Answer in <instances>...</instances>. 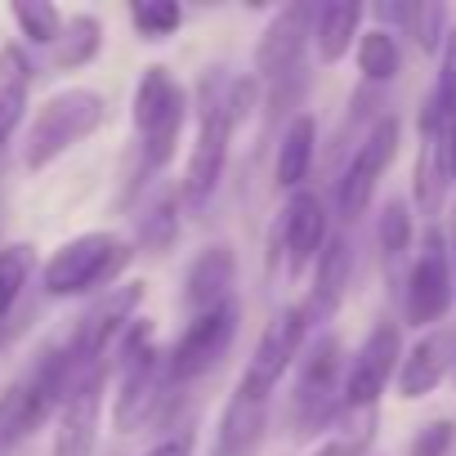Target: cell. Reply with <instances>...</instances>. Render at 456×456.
Here are the masks:
<instances>
[{
  "mask_svg": "<svg viewBox=\"0 0 456 456\" xmlns=\"http://www.w3.org/2000/svg\"><path fill=\"white\" fill-rule=\"evenodd\" d=\"M447 251H452V273H456V228H452V238H447Z\"/></svg>",
  "mask_w": 456,
  "mask_h": 456,
  "instance_id": "d590c367",
  "label": "cell"
},
{
  "mask_svg": "<svg viewBox=\"0 0 456 456\" xmlns=\"http://www.w3.org/2000/svg\"><path fill=\"white\" fill-rule=\"evenodd\" d=\"M452 443H456V420L438 416V420H429V425H420L411 434V443H407L403 456H447Z\"/></svg>",
  "mask_w": 456,
  "mask_h": 456,
  "instance_id": "d6a6232c",
  "label": "cell"
},
{
  "mask_svg": "<svg viewBox=\"0 0 456 456\" xmlns=\"http://www.w3.org/2000/svg\"><path fill=\"white\" fill-rule=\"evenodd\" d=\"M429 103L438 108V117L447 126H456V28L447 32L443 50H438V81H434V94Z\"/></svg>",
  "mask_w": 456,
  "mask_h": 456,
  "instance_id": "1f68e13d",
  "label": "cell"
},
{
  "mask_svg": "<svg viewBox=\"0 0 456 456\" xmlns=\"http://www.w3.org/2000/svg\"><path fill=\"white\" fill-rule=\"evenodd\" d=\"M452 23H447V5H438V0H416V14H411V28L407 37L416 41L420 54H438L443 41H447Z\"/></svg>",
  "mask_w": 456,
  "mask_h": 456,
  "instance_id": "4dcf8cb0",
  "label": "cell"
},
{
  "mask_svg": "<svg viewBox=\"0 0 456 456\" xmlns=\"http://www.w3.org/2000/svg\"><path fill=\"white\" fill-rule=\"evenodd\" d=\"M362 5L358 0H327L318 5V19H314V50H318V63L322 68H336L349 50H354V37H362Z\"/></svg>",
  "mask_w": 456,
  "mask_h": 456,
  "instance_id": "ffe728a7",
  "label": "cell"
},
{
  "mask_svg": "<svg viewBox=\"0 0 456 456\" xmlns=\"http://www.w3.org/2000/svg\"><path fill=\"white\" fill-rule=\"evenodd\" d=\"M233 336H238V300H228V305H219L210 314L188 318L183 336L166 349V376H170V385H188V380L206 376L228 354Z\"/></svg>",
  "mask_w": 456,
  "mask_h": 456,
  "instance_id": "30bf717a",
  "label": "cell"
},
{
  "mask_svg": "<svg viewBox=\"0 0 456 456\" xmlns=\"http://www.w3.org/2000/svg\"><path fill=\"white\" fill-rule=\"evenodd\" d=\"M358 72L367 86H389L398 72H403V45L394 32L385 28H371L358 37Z\"/></svg>",
  "mask_w": 456,
  "mask_h": 456,
  "instance_id": "4316f807",
  "label": "cell"
},
{
  "mask_svg": "<svg viewBox=\"0 0 456 456\" xmlns=\"http://www.w3.org/2000/svg\"><path fill=\"white\" fill-rule=\"evenodd\" d=\"M0 340H5V336H0Z\"/></svg>",
  "mask_w": 456,
  "mask_h": 456,
  "instance_id": "74e56055",
  "label": "cell"
},
{
  "mask_svg": "<svg viewBox=\"0 0 456 456\" xmlns=\"http://www.w3.org/2000/svg\"><path fill=\"white\" fill-rule=\"evenodd\" d=\"M345 354L336 336H318L300 362L296 394H291V425L300 438L327 434L336 416L345 411Z\"/></svg>",
  "mask_w": 456,
  "mask_h": 456,
  "instance_id": "5b68a950",
  "label": "cell"
},
{
  "mask_svg": "<svg viewBox=\"0 0 456 456\" xmlns=\"http://www.w3.org/2000/svg\"><path fill=\"white\" fill-rule=\"evenodd\" d=\"M5 148H10V134H5V130H0V157H5Z\"/></svg>",
  "mask_w": 456,
  "mask_h": 456,
  "instance_id": "8d00e7d4",
  "label": "cell"
},
{
  "mask_svg": "<svg viewBox=\"0 0 456 456\" xmlns=\"http://www.w3.org/2000/svg\"><path fill=\"white\" fill-rule=\"evenodd\" d=\"M456 305V273H452V251L438 228H425L420 256L407 269V287H403V318L407 327L434 331V322H443Z\"/></svg>",
  "mask_w": 456,
  "mask_h": 456,
  "instance_id": "8992f818",
  "label": "cell"
},
{
  "mask_svg": "<svg viewBox=\"0 0 456 456\" xmlns=\"http://www.w3.org/2000/svg\"><path fill=\"white\" fill-rule=\"evenodd\" d=\"M309 331H314V327H309V318H305L300 305L278 309V314L265 322V331H260V340H256V354L247 358V371H242L238 385H242L247 394L269 398V394L278 389V380L296 367V358H300Z\"/></svg>",
  "mask_w": 456,
  "mask_h": 456,
  "instance_id": "9c48e42d",
  "label": "cell"
},
{
  "mask_svg": "<svg viewBox=\"0 0 456 456\" xmlns=\"http://www.w3.org/2000/svg\"><path fill=\"white\" fill-rule=\"evenodd\" d=\"M228 86H233V77H219V72H206L197 81V139H192L188 170L179 183L188 206H201L224 179L228 143H233V130H238L233 103H228Z\"/></svg>",
  "mask_w": 456,
  "mask_h": 456,
  "instance_id": "3957f363",
  "label": "cell"
},
{
  "mask_svg": "<svg viewBox=\"0 0 456 456\" xmlns=\"http://www.w3.org/2000/svg\"><path fill=\"white\" fill-rule=\"evenodd\" d=\"M411 233H416V224H411V206L403 197H389L380 219H376V247H380V260L394 269L407 251H411Z\"/></svg>",
  "mask_w": 456,
  "mask_h": 456,
  "instance_id": "f1b7e54d",
  "label": "cell"
},
{
  "mask_svg": "<svg viewBox=\"0 0 456 456\" xmlns=\"http://www.w3.org/2000/svg\"><path fill=\"white\" fill-rule=\"evenodd\" d=\"M447 166H452V188H456V126L447 130Z\"/></svg>",
  "mask_w": 456,
  "mask_h": 456,
  "instance_id": "e575fe53",
  "label": "cell"
},
{
  "mask_svg": "<svg viewBox=\"0 0 456 456\" xmlns=\"http://www.w3.org/2000/svg\"><path fill=\"white\" fill-rule=\"evenodd\" d=\"M179 210H183V192L179 188H161L134 219V247H143V256H166L179 242Z\"/></svg>",
  "mask_w": 456,
  "mask_h": 456,
  "instance_id": "603a6c76",
  "label": "cell"
},
{
  "mask_svg": "<svg viewBox=\"0 0 456 456\" xmlns=\"http://www.w3.org/2000/svg\"><path fill=\"white\" fill-rule=\"evenodd\" d=\"M452 376H456V371H452Z\"/></svg>",
  "mask_w": 456,
  "mask_h": 456,
  "instance_id": "f35d334b",
  "label": "cell"
},
{
  "mask_svg": "<svg viewBox=\"0 0 456 456\" xmlns=\"http://www.w3.org/2000/svg\"><path fill=\"white\" fill-rule=\"evenodd\" d=\"M269 429V398L247 394L242 385L228 394L219 420H215V443L210 456H256Z\"/></svg>",
  "mask_w": 456,
  "mask_h": 456,
  "instance_id": "e0dca14e",
  "label": "cell"
},
{
  "mask_svg": "<svg viewBox=\"0 0 456 456\" xmlns=\"http://www.w3.org/2000/svg\"><path fill=\"white\" fill-rule=\"evenodd\" d=\"M28 103H32V59L23 45L5 41L0 45V130L10 139L28 121Z\"/></svg>",
  "mask_w": 456,
  "mask_h": 456,
  "instance_id": "7402d4cb",
  "label": "cell"
},
{
  "mask_svg": "<svg viewBox=\"0 0 456 456\" xmlns=\"http://www.w3.org/2000/svg\"><path fill=\"white\" fill-rule=\"evenodd\" d=\"M314 157H318V117L314 112H296L282 130V143H278V161H273V175H278V188L287 192H300L309 170H314Z\"/></svg>",
  "mask_w": 456,
  "mask_h": 456,
  "instance_id": "44dd1931",
  "label": "cell"
},
{
  "mask_svg": "<svg viewBox=\"0 0 456 456\" xmlns=\"http://www.w3.org/2000/svg\"><path fill=\"white\" fill-rule=\"evenodd\" d=\"M327 242H331V224H327L322 197L314 188L291 192L278 219V251H287V278H300L305 269H314Z\"/></svg>",
  "mask_w": 456,
  "mask_h": 456,
  "instance_id": "5bb4252c",
  "label": "cell"
},
{
  "mask_svg": "<svg viewBox=\"0 0 456 456\" xmlns=\"http://www.w3.org/2000/svg\"><path fill=\"white\" fill-rule=\"evenodd\" d=\"M314 19H318V5H305V0H296V5H287L269 19V28L260 32V45H256V81L287 86L300 77L305 50L314 41Z\"/></svg>",
  "mask_w": 456,
  "mask_h": 456,
  "instance_id": "7c38bea8",
  "label": "cell"
},
{
  "mask_svg": "<svg viewBox=\"0 0 456 456\" xmlns=\"http://www.w3.org/2000/svg\"><path fill=\"white\" fill-rule=\"evenodd\" d=\"M233 287H238V256L228 242H210L197 251V260L188 265L183 273V305L197 314H210L219 305L233 300Z\"/></svg>",
  "mask_w": 456,
  "mask_h": 456,
  "instance_id": "ac0fdd59",
  "label": "cell"
},
{
  "mask_svg": "<svg viewBox=\"0 0 456 456\" xmlns=\"http://www.w3.org/2000/svg\"><path fill=\"white\" fill-rule=\"evenodd\" d=\"M349 278H354V247L345 233H331V242L322 247L318 265H314V282H309V296L300 300L309 327H322L340 305H345V291H349Z\"/></svg>",
  "mask_w": 456,
  "mask_h": 456,
  "instance_id": "d6986e66",
  "label": "cell"
},
{
  "mask_svg": "<svg viewBox=\"0 0 456 456\" xmlns=\"http://www.w3.org/2000/svg\"><path fill=\"white\" fill-rule=\"evenodd\" d=\"M130 23L139 32V41H170L183 28V5L179 0H134L130 5Z\"/></svg>",
  "mask_w": 456,
  "mask_h": 456,
  "instance_id": "f546056e",
  "label": "cell"
},
{
  "mask_svg": "<svg viewBox=\"0 0 456 456\" xmlns=\"http://www.w3.org/2000/svg\"><path fill=\"white\" fill-rule=\"evenodd\" d=\"M103 121H108V103H103L99 90L72 86V90L50 94V99L37 108L28 134H23V166H28V170L54 166L63 152H72L77 143H86Z\"/></svg>",
  "mask_w": 456,
  "mask_h": 456,
  "instance_id": "277c9868",
  "label": "cell"
},
{
  "mask_svg": "<svg viewBox=\"0 0 456 456\" xmlns=\"http://www.w3.org/2000/svg\"><path fill=\"white\" fill-rule=\"evenodd\" d=\"M398 134H403L398 117H394V112H380V117L371 121V130L362 134V143L354 148V157H349V166L340 170V183H336V210H340L345 224H354V219L367 215L380 175H385V170L394 166V157H398Z\"/></svg>",
  "mask_w": 456,
  "mask_h": 456,
  "instance_id": "ba28073f",
  "label": "cell"
},
{
  "mask_svg": "<svg viewBox=\"0 0 456 456\" xmlns=\"http://www.w3.org/2000/svg\"><path fill=\"white\" fill-rule=\"evenodd\" d=\"M130 242L112 228H90V233L68 238L41 269V287L54 300H77V296H94V291H112L117 278L130 265Z\"/></svg>",
  "mask_w": 456,
  "mask_h": 456,
  "instance_id": "6da1fadb",
  "label": "cell"
},
{
  "mask_svg": "<svg viewBox=\"0 0 456 456\" xmlns=\"http://www.w3.org/2000/svg\"><path fill=\"white\" fill-rule=\"evenodd\" d=\"M32 273H37V247H32V242L0 247V336H5V322H10V314L19 309V300H23Z\"/></svg>",
  "mask_w": 456,
  "mask_h": 456,
  "instance_id": "484cf974",
  "label": "cell"
},
{
  "mask_svg": "<svg viewBox=\"0 0 456 456\" xmlns=\"http://www.w3.org/2000/svg\"><path fill=\"white\" fill-rule=\"evenodd\" d=\"M10 19L23 32V41L37 45V50H54L63 28H68V19L50 5V0H19V5H10Z\"/></svg>",
  "mask_w": 456,
  "mask_h": 456,
  "instance_id": "83f0119b",
  "label": "cell"
},
{
  "mask_svg": "<svg viewBox=\"0 0 456 456\" xmlns=\"http://www.w3.org/2000/svg\"><path fill=\"white\" fill-rule=\"evenodd\" d=\"M447 121L438 117L434 103H420V148H416V166H411V206L416 215L434 228V219L443 215V201L452 192V166H447Z\"/></svg>",
  "mask_w": 456,
  "mask_h": 456,
  "instance_id": "4fadbf2b",
  "label": "cell"
},
{
  "mask_svg": "<svg viewBox=\"0 0 456 456\" xmlns=\"http://www.w3.org/2000/svg\"><path fill=\"white\" fill-rule=\"evenodd\" d=\"M403 367V331L398 322H376L362 345L354 349L349 367H345V411L349 407H380V394L389 389V380H398Z\"/></svg>",
  "mask_w": 456,
  "mask_h": 456,
  "instance_id": "8fae6325",
  "label": "cell"
},
{
  "mask_svg": "<svg viewBox=\"0 0 456 456\" xmlns=\"http://www.w3.org/2000/svg\"><path fill=\"white\" fill-rule=\"evenodd\" d=\"M192 443H197V434H192V429H183V434H170V438L152 443L143 456H192Z\"/></svg>",
  "mask_w": 456,
  "mask_h": 456,
  "instance_id": "836d02e7",
  "label": "cell"
},
{
  "mask_svg": "<svg viewBox=\"0 0 456 456\" xmlns=\"http://www.w3.org/2000/svg\"><path fill=\"white\" fill-rule=\"evenodd\" d=\"M188 108H192L188 90L175 81L170 68L161 63L143 68L134 86V103H130V121L139 130V175H157L175 161V148L188 126Z\"/></svg>",
  "mask_w": 456,
  "mask_h": 456,
  "instance_id": "7a4b0ae2",
  "label": "cell"
},
{
  "mask_svg": "<svg viewBox=\"0 0 456 456\" xmlns=\"http://www.w3.org/2000/svg\"><path fill=\"white\" fill-rule=\"evenodd\" d=\"M103 389H108V367L90 371L63 398V407L54 416V456H94L99 420H103Z\"/></svg>",
  "mask_w": 456,
  "mask_h": 456,
  "instance_id": "9a60e30c",
  "label": "cell"
},
{
  "mask_svg": "<svg viewBox=\"0 0 456 456\" xmlns=\"http://www.w3.org/2000/svg\"><path fill=\"white\" fill-rule=\"evenodd\" d=\"M447 371H456V331L434 327V331H425L403 354V367H398V380H394L398 385V398L403 403H416V398L434 394L447 380Z\"/></svg>",
  "mask_w": 456,
  "mask_h": 456,
  "instance_id": "2e32d148",
  "label": "cell"
},
{
  "mask_svg": "<svg viewBox=\"0 0 456 456\" xmlns=\"http://www.w3.org/2000/svg\"><path fill=\"white\" fill-rule=\"evenodd\" d=\"M376 429H380V407H349L314 443V456H371Z\"/></svg>",
  "mask_w": 456,
  "mask_h": 456,
  "instance_id": "cb8c5ba5",
  "label": "cell"
},
{
  "mask_svg": "<svg viewBox=\"0 0 456 456\" xmlns=\"http://www.w3.org/2000/svg\"><path fill=\"white\" fill-rule=\"evenodd\" d=\"M143 296H148L143 282H117L112 291H103V296L77 318V327H72V336H68L63 345L72 349V358H77L86 371L108 367L103 358H108V354L117 349V340L130 331V322H134Z\"/></svg>",
  "mask_w": 456,
  "mask_h": 456,
  "instance_id": "52a82bcc",
  "label": "cell"
},
{
  "mask_svg": "<svg viewBox=\"0 0 456 456\" xmlns=\"http://www.w3.org/2000/svg\"><path fill=\"white\" fill-rule=\"evenodd\" d=\"M99 50H103V23L94 14H72L68 28H63V37H59V45L50 50V63L59 72H77V68L94 63Z\"/></svg>",
  "mask_w": 456,
  "mask_h": 456,
  "instance_id": "d4e9b609",
  "label": "cell"
}]
</instances>
